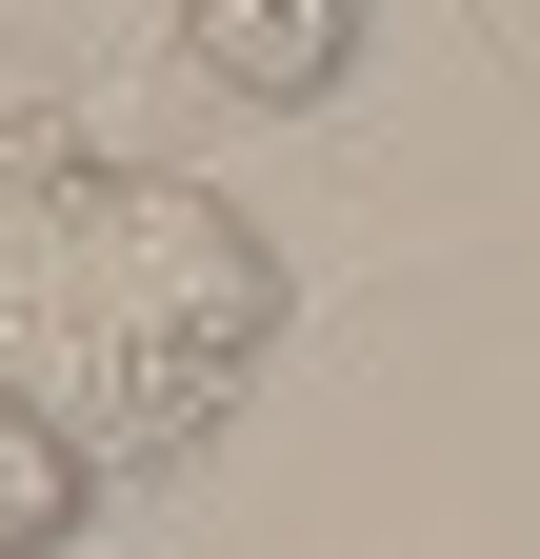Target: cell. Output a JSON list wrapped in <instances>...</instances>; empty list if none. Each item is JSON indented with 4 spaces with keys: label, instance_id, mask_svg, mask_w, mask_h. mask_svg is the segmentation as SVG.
<instances>
[{
    "label": "cell",
    "instance_id": "6da1fadb",
    "mask_svg": "<svg viewBox=\"0 0 540 559\" xmlns=\"http://www.w3.org/2000/svg\"><path fill=\"white\" fill-rule=\"evenodd\" d=\"M281 240L240 221L221 180L101 160L60 120H0V360L120 460H200L281 360Z\"/></svg>",
    "mask_w": 540,
    "mask_h": 559
},
{
    "label": "cell",
    "instance_id": "7a4b0ae2",
    "mask_svg": "<svg viewBox=\"0 0 540 559\" xmlns=\"http://www.w3.org/2000/svg\"><path fill=\"white\" fill-rule=\"evenodd\" d=\"M161 60H200V81L260 100V120H320L361 81V0H161Z\"/></svg>",
    "mask_w": 540,
    "mask_h": 559
},
{
    "label": "cell",
    "instance_id": "3957f363",
    "mask_svg": "<svg viewBox=\"0 0 540 559\" xmlns=\"http://www.w3.org/2000/svg\"><path fill=\"white\" fill-rule=\"evenodd\" d=\"M81 520H101V440L0 360V559H81Z\"/></svg>",
    "mask_w": 540,
    "mask_h": 559
},
{
    "label": "cell",
    "instance_id": "277c9868",
    "mask_svg": "<svg viewBox=\"0 0 540 559\" xmlns=\"http://www.w3.org/2000/svg\"><path fill=\"white\" fill-rule=\"evenodd\" d=\"M481 21H501V60H520V81H540V0H481Z\"/></svg>",
    "mask_w": 540,
    "mask_h": 559
}]
</instances>
